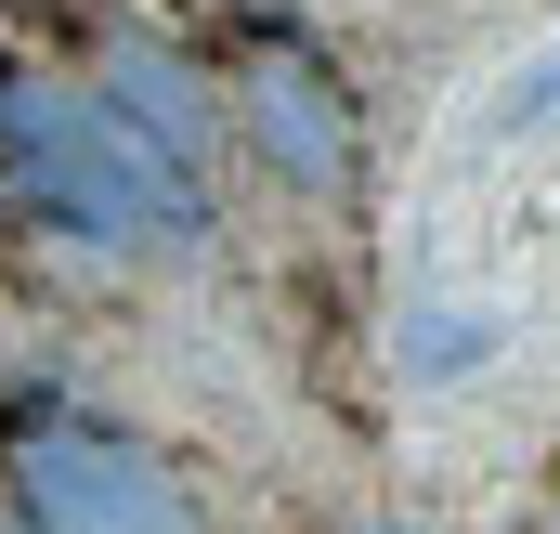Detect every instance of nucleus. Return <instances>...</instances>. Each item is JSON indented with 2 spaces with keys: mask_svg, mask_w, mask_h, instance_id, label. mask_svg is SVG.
Returning <instances> with one entry per match:
<instances>
[{
  "mask_svg": "<svg viewBox=\"0 0 560 534\" xmlns=\"http://www.w3.org/2000/svg\"><path fill=\"white\" fill-rule=\"evenodd\" d=\"M509 118H522V131H535V118H560V53L535 66V79H522V92H509Z\"/></svg>",
  "mask_w": 560,
  "mask_h": 534,
  "instance_id": "6",
  "label": "nucleus"
},
{
  "mask_svg": "<svg viewBox=\"0 0 560 534\" xmlns=\"http://www.w3.org/2000/svg\"><path fill=\"white\" fill-rule=\"evenodd\" d=\"M0 534H13V522H0Z\"/></svg>",
  "mask_w": 560,
  "mask_h": 534,
  "instance_id": "8",
  "label": "nucleus"
},
{
  "mask_svg": "<svg viewBox=\"0 0 560 534\" xmlns=\"http://www.w3.org/2000/svg\"><path fill=\"white\" fill-rule=\"evenodd\" d=\"M0 496H13V534H209L196 483H183L143 430L79 417V404L13 417V443H0Z\"/></svg>",
  "mask_w": 560,
  "mask_h": 534,
  "instance_id": "2",
  "label": "nucleus"
},
{
  "mask_svg": "<svg viewBox=\"0 0 560 534\" xmlns=\"http://www.w3.org/2000/svg\"><path fill=\"white\" fill-rule=\"evenodd\" d=\"M79 92H92L143 156H170L183 183H209V170H222V143H235V131H222V92L196 79V53H170V39H143V26H118V39L92 53V79H79Z\"/></svg>",
  "mask_w": 560,
  "mask_h": 534,
  "instance_id": "4",
  "label": "nucleus"
},
{
  "mask_svg": "<svg viewBox=\"0 0 560 534\" xmlns=\"http://www.w3.org/2000/svg\"><path fill=\"white\" fill-rule=\"evenodd\" d=\"M405 352H418V379H456V365H482V313L456 326V313H418L405 326Z\"/></svg>",
  "mask_w": 560,
  "mask_h": 534,
  "instance_id": "5",
  "label": "nucleus"
},
{
  "mask_svg": "<svg viewBox=\"0 0 560 534\" xmlns=\"http://www.w3.org/2000/svg\"><path fill=\"white\" fill-rule=\"evenodd\" d=\"M0 183H13L52 235H92V248H209V222H222L209 183H183V170L143 156L79 79L13 66V53H0Z\"/></svg>",
  "mask_w": 560,
  "mask_h": 534,
  "instance_id": "1",
  "label": "nucleus"
},
{
  "mask_svg": "<svg viewBox=\"0 0 560 534\" xmlns=\"http://www.w3.org/2000/svg\"><path fill=\"white\" fill-rule=\"evenodd\" d=\"M222 131L248 143L287 196H313V209H365V170H378V156H365V105H352V79H339L300 26H261V39L235 53Z\"/></svg>",
  "mask_w": 560,
  "mask_h": 534,
  "instance_id": "3",
  "label": "nucleus"
},
{
  "mask_svg": "<svg viewBox=\"0 0 560 534\" xmlns=\"http://www.w3.org/2000/svg\"><path fill=\"white\" fill-rule=\"evenodd\" d=\"M378 534H405V522H378Z\"/></svg>",
  "mask_w": 560,
  "mask_h": 534,
  "instance_id": "7",
  "label": "nucleus"
}]
</instances>
